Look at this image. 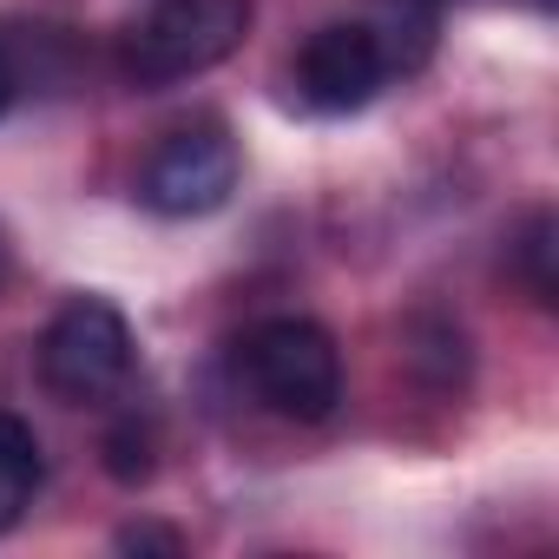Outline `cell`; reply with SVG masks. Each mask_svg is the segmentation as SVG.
<instances>
[{
    "label": "cell",
    "mask_w": 559,
    "mask_h": 559,
    "mask_svg": "<svg viewBox=\"0 0 559 559\" xmlns=\"http://www.w3.org/2000/svg\"><path fill=\"white\" fill-rule=\"evenodd\" d=\"M389 47L376 34V21H330L304 40L297 67H290V86L310 112H362L382 80H389Z\"/></svg>",
    "instance_id": "cell-5"
},
{
    "label": "cell",
    "mask_w": 559,
    "mask_h": 559,
    "mask_svg": "<svg viewBox=\"0 0 559 559\" xmlns=\"http://www.w3.org/2000/svg\"><path fill=\"white\" fill-rule=\"evenodd\" d=\"M520 270H526V284H533V297L539 304H552V217L546 211H533V224H526V237H520Z\"/></svg>",
    "instance_id": "cell-8"
},
{
    "label": "cell",
    "mask_w": 559,
    "mask_h": 559,
    "mask_svg": "<svg viewBox=\"0 0 559 559\" xmlns=\"http://www.w3.org/2000/svg\"><path fill=\"white\" fill-rule=\"evenodd\" d=\"M421 8H441V0H421Z\"/></svg>",
    "instance_id": "cell-12"
},
{
    "label": "cell",
    "mask_w": 559,
    "mask_h": 559,
    "mask_svg": "<svg viewBox=\"0 0 559 559\" xmlns=\"http://www.w3.org/2000/svg\"><path fill=\"white\" fill-rule=\"evenodd\" d=\"M119 546H126V552H185V539L165 533V526H126Z\"/></svg>",
    "instance_id": "cell-9"
},
{
    "label": "cell",
    "mask_w": 559,
    "mask_h": 559,
    "mask_svg": "<svg viewBox=\"0 0 559 559\" xmlns=\"http://www.w3.org/2000/svg\"><path fill=\"white\" fill-rule=\"evenodd\" d=\"M40 474H47V461H40L34 428L21 415H0V533L21 526V513L40 493Z\"/></svg>",
    "instance_id": "cell-6"
},
{
    "label": "cell",
    "mask_w": 559,
    "mask_h": 559,
    "mask_svg": "<svg viewBox=\"0 0 559 559\" xmlns=\"http://www.w3.org/2000/svg\"><path fill=\"white\" fill-rule=\"evenodd\" d=\"M250 34V0H152L119 40V67L132 86L158 93L224 67Z\"/></svg>",
    "instance_id": "cell-2"
},
{
    "label": "cell",
    "mask_w": 559,
    "mask_h": 559,
    "mask_svg": "<svg viewBox=\"0 0 559 559\" xmlns=\"http://www.w3.org/2000/svg\"><path fill=\"white\" fill-rule=\"evenodd\" d=\"M14 93H21V73H14V60H8V47H0V119H8V106H14Z\"/></svg>",
    "instance_id": "cell-10"
},
{
    "label": "cell",
    "mask_w": 559,
    "mask_h": 559,
    "mask_svg": "<svg viewBox=\"0 0 559 559\" xmlns=\"http://www.w3.org/2000/svg\"><path fill=\"white\" fill-rule=\"evenodd\" d=\"M237 191V139L217 119L178 126L139 171V198L158 217H204Z\"/></svg>",
    "instance_id": "cell-4"
},
{
    "label": "cell",
    "mask_w": 559,
    "mask_h": 559,
    "mask_svg": "<svg viewBox=\"0 0 559 559\" xmlns=\"http://www.w3.org/2000/svg\"><path fill=\"white\" fill-rule=\"evenodd\" d=\"M106 467H112V480H126V487H139V480L152 474V428H139V415H126V421L106 435Z\"/></svg>",
    "instance_id": "cell-7"
},
{
    "label": "cell",
    "mask_w": 559,
    "mask_h": 559,
    "mask_svg": "<svg viewBox=\"0 0 559 559\" xmlns=\"http://www.w3.org/2000/svg\"><path fill=\"white\" fill-rule=\"evenodd\" d=\"M0 276H8V230H0Z\"/></svg>",
    "instance_id": "cell-11"
},
{
    "label": "cell",
    "mask_w": 559,
    "mask_h": 559,
    "mask_svg": "<svg viewBox=\"0 0 559 559\" xmlns=\"http://www.w3.org/2000/svg\"><path fill=\"white\" fill-rule=\"evenodd\" d=\"M243 389L284 421H323L343 402V349L310 317H263L237 343Z\"/></svg>",
    "instance_id": "cell-1"
},
{
    "label": "cell",
    "mask_w": 559,
    "mask_h": 559,
    "mask_svg": "<svg viewBox=\"0 0 559 559\" xmlns=\"http://www.w3.org/2000/svg\"><path fill=\"white\" fill-rule=\"evenodd\" d=\"M126 376H132L126 317L106 297H73L40 336V382L73 408H99L126 389Z\"/></svg>",
    "instance_id": "cell-3"
}]
</instances>
